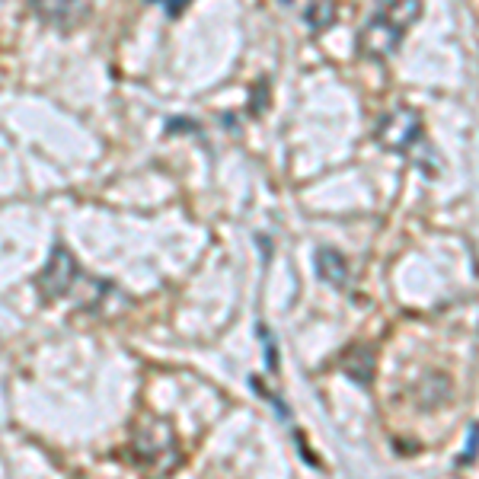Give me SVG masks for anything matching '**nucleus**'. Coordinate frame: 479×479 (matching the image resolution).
I'll list each match as a JSON object with an SVG mask.
<instances>
[{
	"label": "nucleus",
	"mask_w": 479,
	"mask_h": 479,
	"mask_svg": "<svg viewBox=\"0 0 479 479\" xmlns=\"http://www.w3.org/2000/svg\"><path fill=\"white\" fill-rule=\"evenodd\" d=\"M131 460H135L138 470H144L150 479H163L172 473L176 460H179V450H176V434L157 415H144L141 422L131 432Z\"/></svg>",
	"instance_id": "1"
},
{
	"label": "nucleus",
	"mask_w": 479,
	"mask_h": 479,
	"mask_svg": "<svg viewBox=\"0 0 479 479\" xmlns=\"http://www.w3.org/2000/svg\"><path fill=\"white\" fill-rule=\"evenodd\" d=\"M422 13V3H387L381 13L364 26L361 32V48L367 54H374V58H387L393 48L403 42L406 29H409Z\"/></svg>",
	"instance_id": "2"
},
{
	"label": "nucleus",
	"mask_w": 479,
	"mask_h": 479,
	"mask_svg": "<svg viewBox=\"0 0 479 479\" xmlns=\"http://www.w3.org/2000/svg\"><path fill=\"white\" fill-rule=\"evenodd\" d=\"M77 278H80V265H77V259L71 256V249L54 246L52 256H48V265L42 269L36 285H38L42 300H58L77 285Z\"/></svg>",
	"instance_id": "3"
},
{
	"label": "nucleus",
	"mask_w": 479,
	"mask_h": 479,
	"mask_svg": "<svg viewBox=\"0 0 479 479\" xmlns=\"http://www.w3.org/2000/svg\"><path fill=\"white\" fill-rule=\"evenodd\" d=\"M422 125H419V115L409 112V109H393L387 119L381 121V144L390 150H403L409 147L415 138H419Z\"/></svg>",
	"instance_id": "4"
},
{
	"label": "nucleus",
	"mask_w": 479,
	"mask_h": 479,
	"mask_svg": "<svg viewBox=\"0 0 479 479\" xmlns=\"http://www.w3.org/2000/svg\"><path fill=\"white\" fill-rule=\"evenodd\" d=\"M316 272L332 288H345V281H348V265H345V259L336 249H320L316 253Z\"/></svg>",
	"instance_id": "5"
},
{
	"label": "nucleus",
	"mask_w": 479,
	"mask_h": 479,
	"mask_svg": "<svg viewBox=\"0 0 479 479\" xmlns=\"http://www.w3.org/2000/svg\"><path fill=\"white\" fill-rule=\"evenodd\" d=\"M36 13H42L48 23L71 26V23H77L87 10H77V7H71V3H58V7H42V3H36Z\"/></svg>",
	"instance_id": "6"
},
{
	"label": "nucleus",
	"mask_w": 479,
	"mask_h": 479,
	"mask_svg": "<svg viewBox=\"0 0 479 479\" xmlns=\"http://www.w3.org/2000/svg\"><path fill=\"white\" fill-rule=\"evenodd\" d=\"M304 20H307V26L314 32H323L332 20H336V3H310L307 13H304Z\"/></svg>",
	"instance_id": "7"
},
{
	"label": "nucleus",
	"mask_w": 479,
	"mask_h": 479,
	"mask_svg": "<svg viewBox=\"0 0 479 479\" xmlns=\"http://www.w3.org/2000/svg\"><path fill=\"white\" fill-rule=\"evenodd\" d=\"M476 450H479V425H473L470 428V444H466V454H464V464H470L473 457H476Z\"/></svg>",
	"instance_id": "8"
},
{
	"label": "nucleus",
	"mask_w": 479,
	"mask_h": 479,
	"mask_svg": "<svg viewBox=\"0 0 479 479\" xmlns=\"http://www.w3.org/2000/svg\"><path fill=\"white\" fill-rule=\"evenodd\" d=\"M182 10H186V7H182V3H176V0H170V3H166V13H172V16L182 13Z\"/></svg>",
	"instance_id": "9"
}]
</instances>
